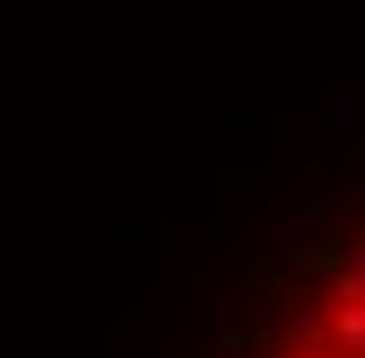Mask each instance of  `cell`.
Listing matches in <instances>:
<instances>
[{"instance_id": "obj_1", "label": "cell", "mask_w": 365, "mask_h": 358, "mask_svg": "<svg viewBox=\"0 0 365 358\" xmlns=\"http://www.w3.org/2000/svg\"><path fill=\"white\" fill-rule=\"evenodd\" d=\"M269 358H365V255L304 303V317H289Z\"/></svg>"}]
</instances>
